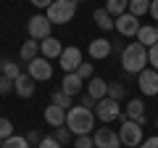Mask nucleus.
Returning <instances> with one entry per match:
<instances>
[{"mask_svg":"<svg viewBox=\"0 0 158 148\" xmlns=\"http://www.w3.org/2000/svg\"><path fill=\"white\" fill-rule=\"evenodd\" d=\"M148 13H150V16L158 21V0H153V3H150V11H148ZM156 29H158V24H156Z\"/></svg>","mask_w":158,"mask_h":148,"instance_id":"39","label":"nucleus"},{"mask_svg":"<svg viewBox=\"0 0 158 148\" xmlns=\"http://www.w3.org/2000/svg\"><path fill=\"white\" fill-rule=\"evenodd\" d=\"M137 42L145 48H153L158 42V29L156 27H140V32H137Z\"/></svg>","mask_w":158,"mask_h":148,"instance_id":"19","label":"nucleus"},{"mask_svg":"<svg viewBox=\"0 0 158 148\" xmlns=\"http://www.w3.org/2000/svg\"><path fill=\"white\" fill-rule=\"evenodd\" d=\"M53 137H56V140L63 146V143H69V140H71V130H69L66 124H63V127H56V135H53Z\"/></svg>","mask_w":158,"mask_h":148,"instance_id":"29","label":"nucleus"},{"mask_svg":"<svg viewBox=\"0 0 158 148\" xmlns=\"http://www.w3.org/2000/svg\"><path fill=\"white\" fill-rule=\"evenodd\" d=\"M27 74L32 77L34 82H45V80H50V77H53V63L48 61V58L37 56L34 61L27 63Z\"/></svg>","mask_w":158,"mask_h":148,"instance_id":"6","label":"nucleus"},{"mask_svg":"<svg viewBox=\"0 0 158 148\" xmlns=\"http://www.w3.org/2000/svg\"><path fill=\"white\" fill-rule=\"evenodd\" d=\"M92 19H95V24L100 29H113V16L106 11V8H98V11L92 13Z\"/></svg>","mask_w":158,"mask_h":148,"instance_id":"23","label":"nucleus"},{"mask_svg":"<svg viewBox=\"0 0 158 148\" xmlns=\"http://www.w3.org/2000/svg\"><path fill=\"white\" fill-rule=\"evenodd\" d=\"M87 50H90V56L95 58H108L113 53V42L111 40H106V37H98V40H92L90 42V48H87Z\"/></svg>","mask_w":158,"mask_h":148,"instance_id":"13","label":"nucleus"},{"mask_svg":"<svg viewBox=\"0 0 158 148\" xmlns=\"http://www.w3.org/2000/svg\"><path fill=\"white\" fill-rule=\"evenodd\" d=\"M0 148H32V146L27 143V137H21V135H11L8 140L0 143Z\"/></svg>","mask_w":158,"mask_h":148,"instance_id":"25","label":"nucleus"},{"mask_svg":"<svg viewBox=\"0 0 158 148\" xmlns=\"http://www.w3.org/2000/svg\"><path fill=\"white\" fill-rule=\"evenodd\" d=\"M37 148H61V143H58L53 135H48V137H42V140H40Z\"/></svg>","mask_w":158,"mask_h":148,"instance_id":"33","label":"nucleus"},{"mask_svg":"<svg viewBox=\"0 0 158 148\" xmlns=\"http://www.w3.org/2000/svg\"><path fill=\"white\" fill-rule=\"evenodd\" d=\"M118 140L127 148H137L142 143V124H137L132 119H124L121 122V130H118Z\"/></svg>","mask_w":158,"mask_h":148,"instance_id":"4","label":"nucleus"},{"mask_svg":"<svg viewBox=\"0 0 158 148\" xmlns=\"http://www.w3.org/2000/svg\"><path fill=\"white\" fill-rule=\"evenodd\" d=\"M156 127H158V119H156Z\"/></svg>","mask_w":158,"mask_h":148,"instance_id":"41","label":"nucleus"},{"mask_svg":"<svg viewBox=\"0 0 158 148\" xmlns=\"http://www.w3.org/2000/svg\"><path fill=\"white\" fill-rule=\"evenodd\" d=\"M74 148H95V143H92V135H77V140H74Z\"/></svg>","mask_w":158,"mask_h":148,"instance_id":"30","label":"nucleus"},{"mask_svg":"<svg viewBox=\"0 0 158 148\" xmlns=\"http://www.w3.org/2000/svg\"><path fill=\"white\" fill-rule=\"evenodd\" d=\"M50 29H53V24L48 21V16H42V13H34V16L29 19V24H27L29 40H37V42H42L45 37H50Z\"/></svg>","mask_w":158,"mask_h":148,"instance_id":"5","label":"nucleus"},{"mask_svg":"<svg viewBox=\"0 0 158 148\" xmlns=\"http://www.w3.org/2000/svg\"><path fill=\"white\" fill-rule=\"evenodd\" d=\"M29 3H32L34 8H45V11H48V6H50L53 0H29Z\"/></svg>","mask_w":158,"mask_h":148,"instance_id":"38","label":"nucleus"},{"mask_svg":"<svg viewBox=\"0 0 158 148\" xmlns=\"http://www.w3.org/2000/svg\"><path fill=\"white\" fill-rule=\"evenodd\" d=\"M53 103L69 111V108H71V95H66V93H63L61 87H58V90H53Z\"/></svg>","mask_w":158,"mask_h":148,"instance_id":"26","label":"nucleus"},{"mask_svg":"<svg viewBox=\"0 0 158 148\" xmlns=\"http://www.w3.org/2000/svg\"><path fill=\"white\" fill-rule=\"evenodd\" d=\"M113 29H116L118 34H124V37H137V32H140V19L127 11V13H121V16L113 19Z\"/></svg>","mask_w":158,"mask_h":148,"instance_id":"8","label":"nucleus"},{"mask_svg":"<svg viewBox=\"0 0 158 148\" xmlns=\"http://www.w3.org/2000/svg\"><path fill=\"white\" fill-rule=\"evenodd\" d=\"M0 93H3V95H6V93H13V80H8L3 74H0Z\"/></svg>","mask_w":158,"mask_h":148,"instance_id":"34","label":"nucleus"},{"mask_svg":"<svg viewBox=\"0 0 158 148\" xmlns=\"http://www.w3.org/2000/svg\"><path fill=\"white\" fill-rule=\"evenodd\" d=\"M45 122H48L50 127H63V124H66V108L50 103V106L45 108Z\"/></svg>","mask_w":158,"mask_h":148,"instance_id":"15","label":"nucleus"},{"mask_svg":"<svg viewBox=\"0 0 158 148\" xmlns=\"http://www.w3.org/2000/svg\"><path fill=\"white\" fill-rule=\"evenodd\" d=\"M127 8H129V0H106V11L111 13L113 19L121 16V13H127Z\"/></svg>","mask_w":158,"mask_h":148,"instance_id":"22","label":"nucleus"},{"mask_svg":"<svg viewBox=\"0 0 158 148\" xmlns=\"http://www.w3.org/2000/svg\"><path fill=\"white\" fill-rule=\"evenodd\" d=\"M150 3H153V0H150Z\"/></svg>","mask_w":158,"mask_h":148,"instance_id":"42","label":"nucleus"},{"mask_svg":"<svg viewBox=\"0 0 158 148\" xmlns=\"http://www.w3.org/2000/svg\"><path fill=\"white\" fill-rule=\"evenodd\" d=\"M40 140H42V135H40L37 130H32V132L27 135V143H29V146H40Z\"/></svg>","mask_w":158,"mask_h":148,"instance_id":"35","label":"nucleus"},{"mask_svg":"<svg viewBox=\"0 0 158 148\" xmlns=\"http://www.w3.org/2000/svg\"><path fill=\"white\" fill-rule=\"evenodd\" d=\"M11 135H13V122L6 119V116H0V143L8 140Z\"/></svg>","mask_w":158,"mask_h":148,"instance_id":"28","label":"nucleus"},{"mask_svg":"<svg viewBox=\"0 0 158 148\" xmlns=\"http://www.w3.org/2000/svg\"><path fill=\"white\" fill-rule=\"evenodd\" d=\"M13 93H16L19 98H32L34 95V80L29 74H19L16 82H13Z\"/></svg>","mask_w":158,"mask_h":148,"instance_id":"14","label":"nucleus"},{"mask_svg":"<svg viewBox=\"0 0 158 148\" xmlns=\"http://www.w3.org/2000/svg\"><path fill=\"white\" fill-rule=\"evenodd\" d=\"M74 3H77V6H79V3H85V0H74Z\"/></svg>","mask_w":158,"mask_h":148,"instance_id":"40","label":"nucleus"},{"mask_svg":"<svg viewBox=\"0 0 158 148\" xmlns=\"http://www.w3.org/2000/svg\"><path fill=\"white\" fill-rule=\"evenodd\" d=\"M37 53H40V42L37 40H27L21 45V50H19V56H21V61H34V58H37Z\"/></svg>","mask_w":158,"mask_h":148,"instance_id":"21","label":"nucleus"},{"mask_svg":"<svg viewBox=\"0 0 158 148\" xmlns=\"http://www.w3.org/2000/svg\"><path fill=\"white\" fill-rule=\"evenodd\" d=\"M108 93V82L100 80V77H92V80H87V95H92L95 101H103Z\"/></svg>","mask_w":158,"mask_h":148,"instance_id":"18","label":"nucleus"},{"mask_svg":"<svg viewBox=\"0 0 158 148\" xmlns=\"http://www.w3.org/2000/svg\"><path fill=\"white\" fill-rule=\"evenodd\" d=\"M148 63H153V69L158 72V42L153 48H148Z\"/></svg>","mask_w":158,"mask_h":148,"instance_id":"32","label":"nucleus"},{"mask_svg":"<svg viewBox=\"0 0 158 148\" xmlns=\"http://www.w3.org/2000/svg\"><path fill=\"white\" fill-rule=\"evenodd\" d=\"M66 127L71 135H92L95 130V111L85 106H71L66 111Z\"/></svg>","mask_w":158,"mask_h":148,"instance_id":"1","label":"nucleus"},{"mask_svg":"<svg viewBox=\"0 0 158 148\" xmlns=\"http://www.w3.org/2000/svg\"><path fill=\"white\" fill-rule=\"evenodd\" d=\"M95 116L100 122H116L118 116H121V106H118V101H113V98H103V101L95 103Z\"/></svg>","mask_w":158,"mask_h":148,"instance_id":"7","label":"nucleus"},{"mask_svg":"<svg viewBox=\"0 0 158 148\" xmlns=\"http://www.w3.org/2000/svg\"><path fill=\"white\" fill-rule=\"evenodd\" d=\"M79 63H82V50H79L77 45H69V48H63V53L58 56V66H61L66 74L77 72V69H79Z\"/></svg>","mask_w":158,"mask_h":148,"instance_id":"9","label":"nucleus"},{"mask_svg":"<svg viewBox=\"0 0 158 148\" xmlns=\"http://www.w3.org/2000/svg\"><path fill=\"white\" fill-rule=\"evenodd\" d=\"M92 143H95V148H121L118 132H113L111 127H100V130H95V132H92Z\"/></svg>","mask_w":158,"mask_h":148,"instance_id":"10","label":"nucleus"},{"mask_svg":"<svg viewBox=\"0 0 158 148\" xmlns=\"http://www.w3.org/2000/svg\"><path fill=\"white\" fill-rule=\"evenodd\" d=\"M124 85L121 82H108V93H106V98H113V101H121L124 98Z\"/></svg>","mask_w":158,"mask_h":148,"instance_id":"27","label":"nucleus"},{"mask_svg":"<svg viewBox=\"0 0 158 148\" xmlns=\"http://www.w3.org/2000/svg\"><path fill=\"white\" fill-rule=\"evenodd\" d=\"M61 53H63V45H61V40H58V37H53V34L40 42V56L48 58V61H50V58H58Z\"/></svg>","mask_w":158,"mask_h":148,"instance_id":"12","label":"nucleus"},{"mask_svg":"<svg viewBox=\"0 0 158 148\" xmlns=\"http://www.w3.org/2000/svg\"><path fill=\"white\" fill-rule=\"evenodd\" d=\"M137 87L142 90V95H158V72L156 69H142Z\"/></svg>","mask_w":158,"mask_h":148,"instance_id":"11","label":"nucleus"},{"mask_svg":"<svg viewBox=\"0 0 158 148\" xmlns=\"http://www.w3.org/2000/svg\"><path fill=\"white\" fill-rule=\"evenodd\" d=\"M77 74L79 77H82V80H92V77H95V72H92V63H79V69H77Z\"/></svg>","mask_w":158,"mask_h":148,"instance_id":"31","label":"nucleus"},{"mask_svg":"<svg viewBox=\"0 0 158 148\" xmlns=\"http://www.w3.org/2000/svg\"><path fill=\"white\" fill-rule=\"evenodd\" d=\"M140 146H142V148H158V135H153V137H148V140H142Z\"/></svg>","mask_w":158,"mask_h":148,"instance_id":"36","label":"nucleus"},{"mask_svg":"<svg viewBox=\"0 0 158 148\" xmlns=\"http://www.w3.org/2000/svg\"><path fill=\"white\" fill-rule=\"evenodd\" d=\"M95 98H92V95H85V98H82V103H79V106H85V108H95Z\"/></svg>","mask_w":158,"mask_h":148,"instance_id":"37","label":"nucleus"},{"mask_svg":"<svg viewBox=\"0 0 158 148\" xmlns=\"http://www.w3.org/2000/svg\"><path fill=\"white\" fill-rule=\"evenodd\" d=\"M127 11L140 19V16H145V13L150 11V0H129V8H127Z\"/></svg>","mask_w":158,"mask_h":148,"instance_id":"24","label":"nucleus"},{"mask_svg":"<svg viewBox=\"0 0 158 148\" xmlns=\"http://www.w3.org/2000/svg\"><path fill=\"white\" fill-rule=\"evenodd\" d=\"M77 13V3L74 0H53L50 6H48L45 16L50 24H69Z\"/></svg>","mask_w":158,"mask_h":148,"instance_id":"3","label":"nucleus"},{"mask_svg":"<svg viewBox=\"0 0 158 148\" xmlns=\"http://www.w3.org/2000/svg\"><path fill=\"white\" fill-rule=\"evenodd\" d=\"M127 119L137 122V124H145V103H142L140 98H132V101L127 103Z\"/></svg>","mask_w":158,"mask_h":148,"instance_id":"16","label":"nucleus"},{"mask_svg":"<svg viewBox=\"0 0 158 148\" xmlns=\"http://www.w3.org/2000/svg\"><path fill=\"white\" fill-rule=\"evenodd\" d=\"M121 66L129 74H140L148 66V48L140 42H129V45L121 50Z\"/></svg>","mask_w":158,"mask_h":148,"instance_id":"2","label":"nucleus"},{"mask_svg":"<svg viewBox=\"0 0 158 148\" xmlns=\"http://www.w3.org/2000/svg\"><path fill=\"white\" fill-rule=\"evenodd\" d=\"M82 85H85V80H82V77H79L77 72H71V74H66V77H63V82H61V90L66 93V95H77L79 90H82Z\"/></svg>","mask_w":158,"mask_h":148,"instance_id":"17","label":"nucleus"},{"mask_svg":"<svg viewBox=\"0 0 158 148\" xmlns=\"http://www.w3.org/2000/svg\"><path fill=\"white\" fill-rule=\"evenodd\" d=\"M0 74L16 82V77L21 74V69H19V63H16V61H11V58H0Z\"/></svg>","mask_w":158,"mask_h":148,"instance_id":"20","label":"nucleus"}]
</instances>
